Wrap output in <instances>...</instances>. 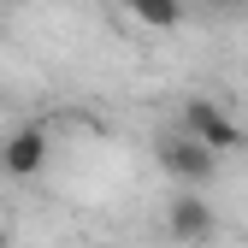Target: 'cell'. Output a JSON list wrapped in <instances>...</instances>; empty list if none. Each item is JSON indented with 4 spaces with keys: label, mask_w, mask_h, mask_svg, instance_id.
<instances>
[{
    "label": "cell",
    "mask_w": 248,
    "mask_h": 248,
    "mask_svg": "<svg viewBox=\"0 0 248 248\" xmlns=\"http://www.w3.org/2000/svg\"><path fill=\"white\" fill-rule=\"evenodd\" d=\"M154 160H160V171H166V177H177L183 189H207V183L219 177V154L201 148L195 136H183L177 124L154 136Z\"/></svg>",
    "instance_id": "obj_1"
},
{
    "label": "cell",
    "mask_w": 248,
    "mask_h": 248,
    "mask_svg": "<svg viewBox=\"0 0 248 248\" xmlns=\"http://www.w3.org/2000/svg\"><path fill=\"white\" fill-rule=\"evenodd\" d=\"M47 166V124H18L0 136V177H36Z\"/></svg>",
    "instance_id": "obj_4"
},
{
    "label": "cell",
    "mask_w": 248,
    "mask_h": 248,
    "mask_svg": "<svg viewBox=\"0 0 248 248\" xmlns=\"http://www.w3.org/2000/svg\"><path fill=\"white\" fill-rule=\"evenodd\" d=\"M213 6H225V12H242V0H213Z\"/></svg>",
    "instance_id": "obj_6"
},
{
    "label": "cell",
    "mask_w": 248,
    "mask_h": 248,
    "mask_svg": "<svg viewBox=\"0 0 248 248\" xmlns=\"http://www.w3.org/2000/svg\"><path fill=\"white\" fill-rule=\"evenodd\" d=\"M177 130L183 136H195L201 148H213V154H231L236 142H242V124L219 107V101H207V95H195V101H183V112H177Z\"/></svg>",
    "instance_id": "obj_2"
},
{
    "label": "cell",
    "mask_w": 248,
    "mask_h": 248,
    "mask_svg": "<svg viewBox=\"0 0 248 248\" xmlns=\"http://www.w3.org/2000/svg\"><path fill=\"white\" fill-rule=\"evenodd\" d=\"M124 12H130L142 30H177L189 6H183V0H124Z\"/></svg>",
    "instance_id": "obj_5"
},
{
    "label": "cell",
    "mask_w": 248,
    "mask_h": 248,
    "mask_svg": "<svg viewBox=\"0 0 248 248\" xmlns=\"http://www.w3.org/2000/svg\"><path fill=\"white\" fill-rule=\"evenodd\" d=\"M213 231H219V213H213V201L201 189H177L166 201V236L171 242H207Z\"/></svg>",
    "instance_id": "obj_3"
},
{
    "label": "cell",
    "mask_w": 248,
    "mask_h": 248,
    "mask_svg": "<svg viewBox=\"0 0 248 248\" xmlns=\"http://www.w3.org/2000/svg\"><path fill=\"white\" fill-rule=\"evenodd\" d=\"M0 248H12V236H6V231H0Z\"/></svg>",
    "instance_id": "obj_7"
}]
</instances>
